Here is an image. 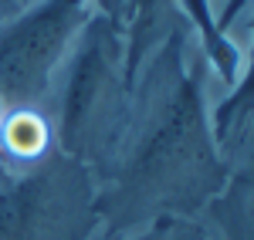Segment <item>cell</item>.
Here are the masks:
<instances>
[{"label": "cell", "instance_id": "6da1fadb", "mask_svg": "<svg viewBox=\"0 0 254 240\" xmlns=\"http://www.w3.org/2000/svg\"><path fill=\"white\" fill-rule=\"evenodd\" d=\"M207 61L180 27L142 64L129 119L109 166L95 176V213L105 240L166 217L193 220L224 193L231 162L210 125Z\"/></svg>", "mask_w": 254, "mask_h": 240}, {"label": "cell", "instance_id": "7a4b0ae2", "mask_svg": "<svg viewBox=\"0 0 254 240\" xmlns=\"http://www.w3.org/2000/svg\"><path fill=\"white\" fill-rule=\"evenodd\" d=\"M122 58H126L122 31L92 10L48 98L55 149L85 162L92 176L109 166L129 119L132 92L126 85Z\"/></svg>", "mask_w": 254, "mask_h": 240}, {"label": "cell", "instance_id": "3957f363", "mask_svg": "<svg viewBox=\"0 0 254 240\" xmlns=\"http://www.w3.org/2000/svg\"><path fill=\"white\" fill-rule=\"evenodd\" d=\"M95 230V176L55 145L0 180V240H92Z\"/></svg>", "mask_w": 254, "mask_h": 240}, {"label": "cell", "instance_id": "277c9868", "mask_svg": "<svg viewBox=\"0 0 254 240\" xmlns=\"http://www.w3.org/2000/svg\"><path fill=\"white\" fill-rule=\"evenodd\" d=\"M92 0H38L0 24V119L17 108L48 112V98Z\"/></svg>", "mask_w": 254, "mask_h": 240}, {"label": "cell", "instance_id": "5b68a950", "mask_svg": "<svg viewBox=\"0 0 254 240\" xmlns=\"http://www.w3.org/2000/svg\"><path fill=\"white\" fill-rule=\"evenodd\" d=\"M187 27L180 17L176 0H129L126 7V24H122V48H126V85L132 92L142 64L153 58L163 41L173 31Z\"/></svg>", "mask_w": 254, "mask_h": 240}, {"label": "cell", "instance_id": "8992f818", "mask_svg": "<svg viewBox=\"0 0 254 240\" xmlns=\"http://www.w3.org/2000/svg\"><path fill=\"white\" fill-rule=\"evenodd\" d=\"M176 7H180V17L187 24V31H193L190 38L200 41V54L207 61V68L217 71V78L227 88H234L237 78H241L244 51L234 44L227 27H220V20L214 17L210 0H176Z\"/></svg>", "mask_w": 254, "mask_h": 240}, {"label": "cell", "instance_id": "52a82bcc", "mask_svg": "<svg viewBox=\"0 0 254 240\" xmlns=\"http://www.w3.org/2000/svg\"><path fill=\"white\" fill-rule=\"evenodd\" d=\"M254 31V27H251ZM254 119V38H251V54H248V68L237 78V85L227 92V98L210 112V125H214V139L220 152H234L237 142L244 139L248 125Z\"/></svg>", "mask_w": 254, "mask_h": 240}, {"label": "cell", "instance_id": "ba28073f", "mask_svg": "<svg viewBox=\"0 0 254 240\" xmlns=\"http://www.w3.org/2000/svg\"><path fill=\"white\" fill-rule=\"evenodd\" d=\"M112 240H210V234L196 220L166 217V220H156L149 227H142V230H132V234H122V237H112Z\"/></svg>", "mask_w": 254, "mask_h": 240}, {"label": "cell", "instance_id": "9c48e42d", "mask_svg": "<svg viewBox=\"0 0 254 240\" xmlns=\"http://www.w3.org/2000/svg\"><path fill=\"white\" fill-rule=\"evenodd\" d=\"M126 7H129V0H92V10L102 14V17L109 20L112 27L122 31V24H126Z\"/></svg>", "mask_w": 254, "mask_h": 240}, {"label": "cell", "instance_id": "30bf717a", "mask_svg": "<svg viewBox=\"0 0 254 240\" xmlns=\"http://www.w3.org/2000/svg\"><path fill=\"white\" fill-rule=\"evenodd\" d=\"M14 14H20V3H17V0H0V24H3V20H10Z\"/></svg>", "mask_w": 254, "mask_h": 240}, {"label": "cell", "instance_id": "8fae6325", "mask_svg": "<svg viewBox=\"0 0 254 240\" xmlns=\"http://www.w3.org/2000/svg\"><path fill=\"white\" fill-rule=\"evenodd\" d=\"M20 3V10H24V7H31V3H38V0H17Z\"/></svg>", "mask_w": 254, "mask_h": 240}, {"label": "cell", "instance_id": "7c38bea8", "mask_svg": "<svg viewBox=\"0 0 254 240\" xmlns=\"http://www.w3.org/2000/svg\"><path fill=\"white\" fill-rule=\"evenodd\" d=\"M210 240H214V237H210Z\"/></svg>", "mask_w": 254, "mask_h": 240}]
</instances>
